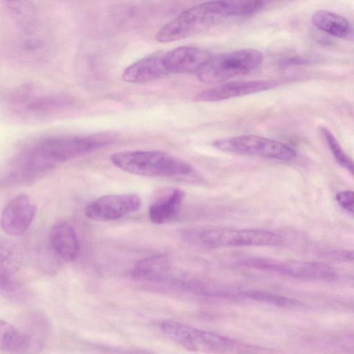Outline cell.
Masks as SVG:
<instances>
[{"label":"cell","mask_w":354,"mask_h":354,"mask_svg":"<svg viewBox=\"0 0 354 354\" xmlns=\"http://www.w3.org/2000/svg\"><path fill=\"white\" fill-rule=\"evenodd\" d=\"M259 10L254 1H210L190 7L162 26L158 42L169 43L203 32L232 17H247Z\"/></svg>","instance_id":"6da1fadb"},{"label":"cell","mask_w":354,"mask_h":354,"mask_svg":"<svg viewBox=\"0 0 354 354\" xmlns=\"http://www.w3.org/2000/svg\"><path fill=\"white\" fill-rule=\"evenodd\" d=\"M188 244L202 248L241 246H276L283 243L279 234L262 229L194 227L181 232Z\"/></svg>","instance_id":"7a4b0ae2"},{"label":"cell","mask_w":354,"mask_h":354,"mask_svg":"<svg viewBox=\"0 0 354 354\" xmlns=\"http://www.w3.org/2000/svg\"><path fill=\"white\" fill-rule=\"evenodd\" d=\"M110 160L123 171L142 176H187L194 171L188 162L162 151H120L113 153Z\"/></svg>","instance_id":"3957f363"},{"label":"cell","mask_w":354,"mask_h":354,"mask_svg":"<svg viewBox=\"0 0 354 354\" xmlns=\"http://www.w3.org/2000/svg\"><path fill=\"white\" fill-rule=\"evenodd\" d=\"M160 331L169 339L189 351L209 354H252V348L216 333L174 320H162Z\"/></svg>","instance_id":"277c9868"},{"label":"cell","mask_w":354,"mask_h":354,"mask_svg":"<svg viewBox=\"0 0 354 354\" xmlns=\"http://www.w3.org/2000/svg\"><path fill=\"white\" fill-rule=\"evenodd\" d=\"M113 132L51 137L43 139L29 148L39 157L57 167L81 156L111 145L117 140Z\"/></svg>","instance_id":"5b68a950"},{"label":"cell","mask_w":354,"mask_h":354,"mask_svg":"<svg viewBox=\"0 0 354 354\" xmlns=\"http://www.w3.org/2000/svg\"><path fill=\"white\" fill-rule=\"evenodd\" d=\"M263 53L254 48H242L212 55L196 74L207 84H221L250 73L263 62Z\"/></svg>","instance_id":"8992f818"},{"label":"cell","mask_w":354,"mask_h":354,"mask_svg":"<svg viewBox=\"0 0 354 354\" xmlns=\"http://www.w3.org/2000/svg\"><path fill=\"white\" fill-rule=\"evenodd\" d=\"M212 145L216 149L230 153L290 161L296 151L277 140L257 136L242 135L214 140Z\"/></svg>","instance_id":"52a82bcc"},{"label":"cell","mask_w":354,"mask_h":354,"mask_svg":"<svg viewBox=\"0 0 354 354\" xmlns=\"http://www.w3.org/2000/svg\"><path fill=\"white\" fill-rule=\"evenodd\" d=\"M11 102L20 116L40 120L51 118L71 104V100L65 96L28 86L21 87L14 93Z\"/></svg>","instance_id":"ba28073f"},{"label":"cell","mask_w":354,"mask_h":354,"mask_svg":"<svg viewBox=\"0 0 354 354\" xmlns=\"http://www.w3.org/2000/svg\"><path fill=\"white\" fill-rule=\"evenodd\" d=\"M242 266L279 273L304 279H331L334 270L325 263L297 260H283L266 257H245L240 259Z\"/></svg>","instance_id":"9c48e42d"},{"label":"cell","mask_w":354,"mask_h":354,"mask_svg":"<svg viewBox=\"0 0 354 354\" xmlns=\"http://www.w3.org/2000/svg\"><path fill=\"white\" fill-rule=\"evenodd\" d=\"M56 167L27 148L9 162L0 176V187L31 185L50 174Z\"/></svg>","instance_id":"30bf717a"},{"label":"cell","mask_w":354,"mask_h":354,"mask_svg":"<svg viewBox=\"0 0 354 354\" xmlns=\"http://www.w3.org/2000/svg\"><path fill=\"white\" fill-rule=\"evenodd\" d=\"M140 205V198L136 194H109L88 203L85 207V215L95 221H111L137 212Z\"/></svg>","instance_id":"8fae6325"},{"label":"cell","mask_w":354,"mask_h":354,"mask_svg":"<svg viewBox=\"0 0 354 354\" xmlns=\"http://www.w3.org/2000/svg\"><path fill=\"white\" fill-rule=\"evenodd\" d=\"M37 213V207L26 194L12 198L2 209L0 225L2 230L11 236L24 234L30 226Z\"/></svg>","instance_id":"7c38bea8"},{"label":"cell","mask_w":354,"mask_h":354,"mask_svg":"<svg viewBox=\"0 0 354 354\" xmlns=\"http://www.w3.org/2000/svg\"><path fill=\"white\" fill-rule=\"evenodd\" d=\"M279 82L274 80H257L227 82L218 84L198 93L194 100L213 102L268 91L276 87Z\"/></svg>","instance_id":"4fadbf2b"},{"label":"cell","mask_w":354,"mask_h":354,"mask_svg":"<svg viewBox=\"0 0 354 354\" xmlns=\"http://www.w3.org/2000/svg\"><path fill=\"white\" fill-rule=\"evenodd\" d=\"M185 194L183 190L167 187L158 190L148 209L149 218L157 225L168 223L178 215Z\"/></svg>","instance_id":"5bb4252c"},{"label":"cell","mask_w":354,"mask_h":354,"mask_svg":"<svg viewBox=\"0 0 354 354\" xmlns=\"http://www.w3.org/2000/svg\"><path fill=\"white\" fill-rule=\"evenodd\" d=\"M211 56L204 49L189 46H179L164 54L170 74H197Z\"/></svg>","instance_id":"9a60e30c"},{"label":"cell","mask_w":354,"mask_h":354,"mask_svg":"<svg viewBox=\"0 0 354 354\" xmlns=\"http://www.w3.org/2000/svg\"><path fill=\"white\" fill-rule=\"evenodd\" d=\"M170 74L164 55L149 56L126 68L122 74L124 82L140 84L153 81Z\"/></svg>","instance_id":"2e32d148"},{"label":"cell","mask_w":354,"mask_h":354,"mask_svg":"<svg viewBox=\"0 0 354 354\" xmlns=\"http://www.w3.org/2000/svg\"><path fill=\"white\" fill-rule=\"evenodd\" d=\"M49 243L52 252L66 262L74 261L80 252V243L73 227L67 223H58L50 232Z\"/></svg>","instance_id":"e0dca14e"},{"label":"cell","mask_w":354,"mask_h":354,"mask_svg":"<svg viewBox=\"0 0 354 354\" xmlns=\"http://www.w3.org/2000/svg\"><path fill=\"white\" fill-rule=\"evenodd\" d=\"M11 19L22 35L40 31V22L36 7L29 1H5Z\"/></svg>","instance_id":"ac0fdd59"},{"label":"cell","mask_w":354,"mask_h":354,"mask_svg":"<svg viewBox=\"0 0 354 354\" xmlns=\"http://www.w3.org/2000/svg\"><path fill=\"white\" fill-rule=\"evenodd\" d=\"M171 268V262L167 257L157 254L138 261L131 274L139 280L159 283Z\"/></svg>","instance_id":"d6986e66"},{"label":"cell","mask_w":354,"mask_h":354,"mask_svg":"<svg viewBox=\"0 0 354 354\" xmlns=\"http://www.w3.org/2000/svg\"><path fill=\"white\" fill-rule=\"evenodd\" d=\"M311 20L317 28L335 37L347 39L352 35L349 21L335 12L318 10L313 14Z\"/></svg>","instance_id":"ffe728a7"},{"label":"cell","mask_w":354,"mask_h":354,"mask_svg":"<svg viewBox=\"0 0 354 354\" xmlns=\"http://www.w3.org/2000/svg\"><path fill=\"white\" fill-rule=\"evenodd\" d=\"M27 344V337L21 330L0 318V351H17Z\"/></svg>","instance_id":"44dd1931"},{"label":"cell","mask_w":354,"mask_h":354,"mask_svg":"<svg viewBox=\"0 0 354 354\" xmlns=\"http://www.w3.org/2000/svg\"><path fill=\"white\" fill-rule=\"evenodd\" d=\"M21 55L30 59L39 60L47 55V39L40 31L22 35L19 43Z\"/></svg>","instance_id":"7402d4cb"},{"label":"cell","mask_w":354,"mask_h":354,"mask_svg":"<svg viewBox=\"0 0 354 354\" xmlns=\"http://www.w3.org/2000/svg\"><path fill=\"white\" fill-rule=\"evenodd\" d=\"M319 130L336 161L353 175L354 170L353 161L345 153L337 138L326 127H321Z\"/></svg>","instance_id":"603a6c76"},{"label":"cell","mask_w":354,"mask_h":354,"mask_svg":"<svg viewBox=\"0 0 354 354\" xmlns=\"http://www.w3.org/2000/svg\"><path fill=\"white\" fill-rule=\"evenodd\" d=\"M335 200L339 205L351 214H353L354 198L352 190H344L338 192Z\"/></svg>","instance_id":"cb8c5ba5"},{"label":"cell","mask_w":354,"mask_h":354,"mask_svg":"<svg viewBox=\"0 0 354 354\" xmlns=\"http://www.w3.org/2000/svg\"><path fill=\"white\" fill-rule=\"evenodd\" d=\"M306 62H307L306 60L304 59L303 58L300 57H291L290 59H288L286 60H284L283 62V64L286 66H288V65H296V64H305Z\"/></svg>","instance_id":"d4e9b609"}]
</instances>
